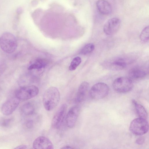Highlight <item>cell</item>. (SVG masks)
<instances>
[{
    "instance_id": "ffe728a7",
    "label": "cell",
    "mask_w": 149,
    "mask_h": 149,
    "mask_svg": "<svg viewBox=\"0 0 149 149\" xmlns=\"http://www.w3.org/2000/svg\"><path fill=\"white\" fill-rule=\"evenodd\" d=\"M80 57L77 56L74 58L71 62L69 67V70L71 71L75 70L81 62Z\"/></svg>"
},
{
    "instance_id": "277c9868",
    "label": "cell",
    "mask_w": 149,
    "mask_h": 149,
    "mask_svg": "<svg viewBox=\"0 0 149 149\" xmlns=\"http://www.w3.org/2000/svg\"><path fill=\"white\" fill-rule=\"evenodd\" d=\"M39 91L38 88L35 86H24L16 91L15 95L19 100H25L36 96L38 95Z\"/></svg>"
},
{
    "instance_id": "d4e9b609",
    "label": "cell",
    "mask_w": 149,
    "mask_h": 149,
    "mask_svg": "<svg viewBox=\"0 0 149 149\" xmlns=\"http://www.w3.org/2000/svg\"><path fill=\"white\" fill-rule=\"evenodd\" d=\"M27 148V146L25 145H19L15 148L14 149H26Z\"/></svg>"
},
{
    "instance_id": "7c38bea8",
    "label": "cell",
    "mask_w": 149,
    "mask_h": 149,
    "mask_svg": "<svg viewBox=\"0 0 149 149\" xmlns=\"http://www.w3.org/2000/svg\"><path fill=\"white\" fill-rule=\"evenodd\" d=\"M104 66L106 68L113 70H120L126 66L125 61L121 58H118L105 62Z\"/></svg>"
},
{
    "instance_id": "ac0fdd59",
    "label": "cell",
    "mask_w": 149,
    "mask_h": 149,
    "mask_svg": "<svg viewBox=\"0 0 149 149\" xmlns=\"http://www.w3.org/2000/svg\"><path fill=\"white\" fill-rule=\"evenodd\" d=\"M47 64V61L45 59H37L29 66L28 69L31 70L34 69H40L45 67Z\"/></svg>"
},
{
    "instance_id": "484cf974",
    "label": "cell",
    "mask_w": 149,
    "mask_h": 149,
    "mask_svg": "<svg viewBox=\"0 0 149 149\" xmlns=\"http://www.w3.org/2000/svg\"><path fill=\"white\" fill-rule=\"evenodd\" d=\"M61 149H73L74 148L73 147H72V146H64L62 148H61Z\"/></svg>"
},
{
    "instance_id": "9c48e42d",
    "label": "cell",
    "mask_w": 149,
    "mask_h": 149,
    "mask_svg": "<svg viewBox=\"0 0 149 149\" xmlns=\"http://www.w3.org/2000/svg\"><path fill=\"white\" fill-rule=\"evenodd\" d=\"M120 24V20L118 18L114 17L108 20L104 26V31L107 35H112L118 31Z\"/></svg>"
},
{
    "instance_id": "30bf717a",
    "label": "cell",
    "mask_w": 149,
    "mask_h": 149,
    "mask_svg": "<svg viewBox=\"0 0 149 149\" xmlns=\"http://www.w3.org/2000/svg\"><path fill=\"white\" fill-rule=\"evenodd\" d=\"M79 112V108L77 105L72 107L67 113L66 117L67 126L69 128L73 127L75 125Z\"/></svg>"
},
{
    "instance_id": "d6986e66",
    "label": "cell",
    "mask_w": 149,
    "mask_h": 149,
    "mask_svg": "<svg viewBox=\"0 0 149 149\" xmlns=\"http://www.w3.org/2000/svg\"><path fill=\"white\" fill-rule=\"evenodd\" d=\"M95 45L92 43H89L85 45L81 49L80 53L83 55H86L92 52L94 49Z\"/></svg>"
},
{
    "instance_id": "6da1fadb",
    "label": "cell",
    "mask_w": 149,
    "mask_h": 149,
    "mask_svg": "<svg viewBox=\"0 0 149 149\" xmlns=\"http://www.w3.org/2000/svg\"><path fill=\"white\" fill-rule=\"evenodd\" d=\"M60 99L59 90L54 87H51L45 92L42 102L45 109L50 111L55 108L58 104Z\"/></svg>"
},
{
    "instance_id": "ba28073f",
    "label": "cell",
    "mask_w": 149,
    "mask_h": 149,
    "mask_svg": "<svg viewBox=\"0 0 149 149\" xmlns=\"http://www.w3.org/2000/svg\"><path fill=\"white\" fill-rule=\"evenodd\" d=\"M20 100L16 96L7 100L1 107L2 113L5 116H8L12 113L18 106Z\"/></svg>"
},
{
    "instance_id": "44dd1931",
    "label": "cell",
    "mask_w": 149,
    "mask_h": 149,
    "mask_svg": "<svg viewBox=\"0 0 149 149\" xmlns=\"http://www.w3.org/2000/svg\"><path fill=\"white\" fill-rule=\"evenodd\" d=\"M149 28L148 26L146 27L142 31L140 37L141 40L145 42L149 40Z\"/></svg>"
},
{
    "instance_id": "7a4b0ae2",
    "label": "cell",
    "mask_w": 149,
    "mask_h": 149,
    "mask_svg": "<svg viewBox=\"0 0 149 149\" xmlns=\"http://www.w3.org/2000/svg\"><path fill=\"white\" fill-rule=\"evenodd\" d=\"M17 45L16 38L12 33L6 32L0 37V46L5 52L11 54L16 50Z\"/></svg>"
},
{
    "instance_id": "5b68a950",
    "label": "cell",
    "mask_w": 149,
    "mask_h": 149,
    "mask_svg": "<svg viewBox=\"0 0 149 149\" xmlns=\"http://www.w3.org/2000/svg\"><path fill=\"white\" fill-rule=\"evenodd\" d=\"M113 89L117 92L124 93L131 91L133 87V84L130 78L121 77L116 79L112 84Z\"/></svg>"
},
{
    "instance_id": "5bb4252c",
    "label": "cell",
    "mask_w": 149,
    "mask_h": 149,
    "mask_svg": "<svg viewBox=\"0 0 149 149\" xmlns=\"http://www.w3.org/2000/svg\"><path fill=\"white\" fill-rule=\"evenodd\" d=\"M96 6L99 11L102 14L108 15L112 11L110 4L105 0H98L96 2Z\"/></svg>"
},
{
    "instance_id": "2e32d148",
    "label": "cell",
    "mask_w": 149,
    "mask_h": 149,
    "mask_svg": "<svg viewBox=\"0 0 149 149\" xmlns=\"http://www.w3.org/2000/svg\"><path fill=\"white\" fill-rule=\"evenodd\" d=\"M146 73L143 70L135 68L131 69L129 72V75L131 78L134 79H139L144 78Z\"/></svg>"
},
{
    "instance_id": "603a6c76",
    "label": "cell",
    "mask_w": 149,
    "mask_h": 149,
    "mask_svg": "<svg viewBox=\"0 0 149 149\" xmlns=\"http://www.w3.org/2000/svg\"><path fill=\"white\" fill-rule=\"evenodd\" d=\"M25 125L27 128L28 129L32 128L33 126V120H27L25 123Z\"/></svg>"
},
{
    "instance_id": "3957f363",
    "label": "cell",
    "mask_w": 149,
    "mask_h": 149,
    "mask_svg": "<svg viewBox=\"0 0 149 149\" xmlns=\"http://www.w3.org/2000/svg\"><path fill=\"white\" fill-rule=\"evenodd\" d=\"M148 124L146 119L139 117L131 122L129 127L131 132L134 135H141L148 131Z\"/></svg>"
},
{
    "instance_id": "52a82bcc",
    "label": "cell",
    "mask_w": 149,
    "mask_h": 149,
    "mask_svg": "<svg viewBox=\"0 0 149 149\" xmlns=\"http://www.w3.org/2000/svg\"><path fill=\"white\" fill-rule=\"evenodd\" d=\"M67 108V104L65 103L62 104L59 107L52 119V125L53 128L58 129L61 126L66 115Z\"/></svg>"
},
{
    "instance_id": "4fadbf2b",
    "label": "cell",
    "mask_w": 149,
    "mask_h": 149,
    "mask_svg": "<svg viewBox=\"0 0 149 149\" xmlns=\"http://www.w3.org/2000/svg\"><path fill=\"white\" fill-rule=\"evenodd\" d=\"M89 87V83L86 81L82 82L80 85L75 98L76 103H80L85 100Z\"/></svg>"
},
{
    "instance_id": "7402d4cb",
    "label": "cell",
    "mask_w": 149,
    "mask_h": 149,
    "mask_svg": "<svg viewBox=\"0 0 149 149\" xmlns=\"http://www.w3.org/2000/svg\"><path fill=\"white\" fill-rule=\"evenodd\" d=\"M13 120V118H5L0 120V126L2 127H8L11 125Z\"/></svg>"
},
{
    "instance_id": "cb8c5ba5",
    "label": "cell",
    "mask_w": 149,
    "mask_h": 149,
    "mask_svg": "<svg viewBox=\"0 0 149 149\" xmlns=\"http://www.w3.org/2000/svg\"><path fill=\"white\" fill-rule=\"evenodd\" d=\"M145 141V139L143 137H140L137 138L135 142L138 145H141Z\"/></svg>"
},
{
    "instance_id": "9a60e30c",
    "label": "cell",
    "mask_w": 149,
    "mask_h": 149,
    "mask_svg": "<svg viewBox=\"0 0 149 149\" xmlns=\"http://www.w3.org/2000/svg\"><path fill=\"white\" fill-rule=\"evenodd\" d=\"M132 102L139 117L146 119L148 113L144 107L134 100H132Z\"/></svg>"
},
{
    "instance_id": "8fae6325",
    "label": "cell",
    "mask_w": 149,
    "mask_h": 149,
    "mask_svg": "<svg viewBox=\"0 0 149 149\" xmlns=\"http://www.w3.org/2000/svg\"><path fill=\"white\" fill-rule=\"evenodd\" d=\"M33 147L36 149H53L54 146L50 140L44 136H40L36 139L33 142Z\"/></svg>"
},
{
    "instance_id": "4316f807",
    "label": "cell",
    "mask_w": 149,
    "mask_h": 149,
    "mask_svg": "<svg viewBox=\"0 0 149 149\" xmlns=\"http://www.w3.org/2000/svg\"><path fill=\"white\" fill-rule=\"evenodd\" d=\"M21 9H20V8H19L17 10V12L18 14H20V12L21 13Z\"/></svg>"
},
{
    "instance_id": "e0dca14e",
    "label": "cell",
    "mask_w": 149,
    "mask_h": 149,
    "mask_svg": "<svg viewBox=\"0 0 149 149\" xmlns=\"http://www.w3.org/2000/svg\"><path fill=\"white\" fill-rule=\"evenodd\" d=\"M35 110V107L34 105L30 102H27L24 104L21 108L22 113L26 116L32 114Z\"/></svg>"
},
{
    "instance_id": "8992f818",
    "label": "cell",
    "mask_w": 149,
    "mask_h": 149,
    "mask_svg": "<svg viewBox=\"0 0 149 149\" xmlns=\"http://www.w3.org/2000/svg\"><path fill=\"white\" fill-rule=\"evenodd\" d=\"M109 91L108 86L104 83L100 82L92 86L90 91L89 95L90 97L93 100H100L107 96Z\"/></svg>"
}]
</instances>
